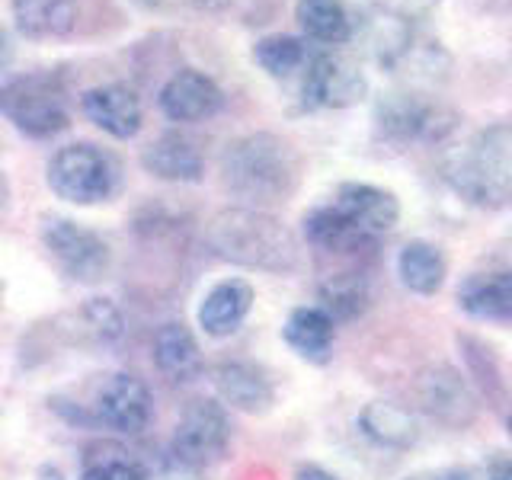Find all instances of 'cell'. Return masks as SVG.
<instances>
[{"mask_svg": "<svg viewBox=\"0 0 512 480\" xmlns=\"http://www.w3.org/2000/svg\"><path fill=\"white\" fill-rule=\"evenodd\" d=\"M250 308H253V285L244 279H221L218 285L208 288L199 304V327L208 336H215V340H224V336H231L244 324Z\"/></svg>", "mask_w": 512, "mask_h": 480, "instance_id": "cell-16", "label": "cell"}, {"mask_svg": "<svg viewBox=\"0 0 512 480\" xmlns=\"http://www.w3.org/2000/svg\"><path fill=\"white\" fill-rule=\"evenodd\" d=\"M458 346L464 352V359H468L471 372L477 375V384L480 391L487 394V400H493V407H506V378H503V368L496 362L493 349L484 346L474 336H458Z\"/></svg>", "mask_w": 512, "mask_h": 480, "instance_id": "cell-28", "label": "cell"}, {"mask_svg": "<svg viewBox=\"0 0 512 480\" xmlns=\"http://www.w3.org/2000/svg\"><path fill=\"white\" fill-rule=\"evenodd\" d=\"M80 330L90 333L96 343H112L122 336V314L109 298H90L80 308Z\"/></svg>", "mask_w": 512, "mask_h": 480, "instance_id": "cell-29", "label": "cell"}, {"mask_svg": "<svg viewBox=\"0 0 512 480\" xmlns=\"http://www.w3.org/2000/svg\"><path fill=\"white\" fill-rule=\"evenodd\" d=\"M10 7L26 39H61L77 23L74 0H10Z\"/></svg>", "mask_w": 512, "mask_h": 480, "instance_id": "cell-22", "label": "cell"}, {"mask_svg": "<svg viewBox=\"0 0 512 480\" xmlns=\"http://www.w3.org/2000/svg\"><path fill=\"white\" fill-rule=\"evenodd\" d=\"M80 109L84 116L103 128L112 138H135L141 128V100L135 90H128L125 84H106V87H93L80 96Z\"/></svg>", "mask_w": 512, "mask_h": 480, "instance_id": "cell-14", "label": "cell"}, {"mask_svg": "<svg viewBox=\"0 0 512 480\" xmlns=\"http://www.w3.org/2000/svg\"><path fill=\"white\" fill-rule=\"evenodd\" d=\"M221 183L244 208L285 205L301 183V157L279 135L253 132L231 141L221 154Z\"/></svg>", "mask_w": 512, "mask_h": 480, "instance_id": "cell-1", "label": "cell"}, {"mask_svg": "<svg viewBox=\"0 0 512 480\" xmlns=\"http://www.w3.org/2000/svg\"><path fill=\"white\" fill-rule=\"evenodd\" d=\"M359 429L375 445L384 448H413L423 436V426L416 420V413L394 400H368L359 413Z\"/></svg>", "mask_w": 512, "mask_h": 480, "instance_id": "cell-18", "label": "cell"}, {"mask_svg": "<svg viewBox=\"0 0 512 480\" xmlns=\"http://www.w3.org/2000/svg\"><path fill=\"white\" fill-rule=\"evenodd\" d=\"M212 384L218 397L228 404L231 410L240 413H266L276 400L269 378L247 362H221L212 372Z\"/></svg>", "mask_w": 512, "mask_h": 480, "instance_id": "cell-17", "label": "cell"}, {"mask_svg": "<svg viewBox=\"0 0 512 480\" xmlns=\"http://www.w3.org/2000/svg\"><path fill=\"white\" fill-rule=\"evenodd\" d=\"M10 61H13V45H10V36H7V32L0 29V71H4Z\"/></svg>", "mask_w": 512, "mask_h": 480, "instance_id": "cell-35", "label": "cell"}, {"mask_svg": "<svg viewBox=\"0 0 512 480\" xmlns=\"http://www.w3.org/2000/svg\"><path fill=\"white\" fill-rule=\"evenodd\" d=\"M141 167L167 183H199L205 173V160L196 141H189L180 132H167L141 151Z\"/></svg>", "mask_w": 512, "mask_h": 480, "instance_id": "cell-15", "label": "cell"}, {"mask_svg": "<svg viewBox=\"0 0 512 480\" xmlns=\"http://www.w3.org/2000/svg\"><path fill=\"white\" fill-rule=\"evenodd\" d=\"M458 116L436 100H426L423 93H384L375 103V125L378 132L397 141H442L455 128Z\"/></svg>", "mask_w": 512, "mask_h": 480, "instance_id": "cell-6", "label": "cell"}, {"mask_svg": "<svg viewBox=\"0 0 512 480\" xmlns=\"http://www.w3.org/2000/svg\"><path fill=\"white\" fill-rule=\"evenodd\" d=\"M458 308L477 320L509 324L512 276L509 272H471V276L458 285Z\"/></svg>", "mask_w": 512, "mask_h": 480, "instance_id": "cell-19", "label": "cell"}, {"mask_svg": "<svg viewBox=\"0 0 512 480\" xmlns=\"http://www.w3.org/2000/svg\"><path fill=\"white\" fill-rule=\"evenodd\" d=\"M42 244L58 269L74 282H100L109 269V247L106 240L77 224L71 218H45L42 221Z\"/></svg>", "mask_w": 512, "mask_h": 480, "instance_id": "cell-8", "label": "cell"}, {"mask_svg": "<svg viewBox=\"0 0 512 480\" xmlns=\"http://www.w3.org/2000/svg\"><path fill=\"white\" fill-rule=\"evenodd\" d=\"M144 480H205V477L199 468H189V464L170 455L164 461H157L154 468H144Z\"/></svg>", "mask_w": 512, "mask_h": 480, "instance_id": "cell-30", "label": "cell"}, {"mask_svg": "<svg viewBox=\"0 0 512 480\" xmlns=\"http://www.w3.org/2000/svg\"><path fill=\"white\" fill-rule=\"evenodd\" d=\"M448 263L436 244L429 240H410L397 253V276L413 295H436L445 282Z\"/></svg>", "mask_w": 512, "mask_h": 480, "instance_id": "cell-23", "label": "cell"}, {"mask_svg": "<svg viewBox=\"0 0 512 480\" xmlns=\"http://www.w3.org/2000/svg\"><path fill=\"white\" fill-rule=\"evenodd\" d=\"M378 10L400 16V20H413V16H423L426 10H432L439 0H375Z\"/></svg>", "mask_w": 512, "mask_h": 480, "instance_id": "cell-31", "label": "cell"}, {"mask_svg": "<svg viewBox=\"0 0 512 480\" xmlns=\"http://www.w3.org/2000/svg\"><path fill=\"white\" fill-rule=\"evenodd\" d=\"M154 397L138 375L116 372L100 384L96 394V420L122 432V436H141L151 426Z\"/></svg>", "mask_w": 512, "mask_h": 480, "instance_id": "cell-11", "label": "cell"}, {"mask_svg": "<svg viewBox=\"0 0 512 480\" xmlns=\"http://www.w3.org/2000/svg\"><path fill=\"white\" fill-rule=\"evenodd\" d=\"M442 176L464 202L477 208H506L512 196V128L496 122L448 151Z\"/></svg>", "mask_w": 512, "mask_h": 480, "instance_id": "cell-3", "label": "cell"}, {"mask_svg": "<svg viewBox=\"0 0 512 480\" xmlns=\"http://www.w3.org/2000/svg\"><path fill=\"white\" fill-rule=\"evenodd\" d=\"M7 202H10V180L4 176V170H0V212L7 208Z\"/></svg>", "mask_w": 512, "mask_h": 480, "instance_id": "cell-37", "label": "cell"}, {"mask_svg": "<svg viewBox=\"0 0 512 480\" xmlns=\"http://www.w3.org/2000/svg\"><path fill=\"white\" fill-rule=\"evenodd\" d=\"M368 84L356 61L333 52H317L304 64L301 77V100L308 109H346L356 106L365 96Z\"/></svg>", "mask_w": 512, "mask_h": 480, "instance_id": "cell-10", "label": "cell"}, {"mask_svg": "<svg viewBox=\"0 0 512 480\" xmlns=\"http://www.w3.org/2000/svg\"><path fill=\"white\" fill-rule=\"evenodd\" d=\"M352 231L362 240H378L388 231L397 228L400 221V202L394 192L372 186V183H343L336 189V196L330 202Z\"/></svg>", "mask_w": 512, "mask_h": 480, "instance_id": "cell-12", "label": "cell"}, {"mask_svg": "<svg viewBox=\"0 0 512 480\" xmlns=\"http://www.w3.org/2000/svg\"><path fill=\"white\" fill-rule=\"evenodd\" d=\"M487 480H512V468H509V461L503 455L493 458V464L487 468Z\"/></svg>", "mask_w": 512, "mask_h": 480, "instance_id": "cell-34", "label": "cell"}, {"mask_svg": "<svg viewBox=\"0 0 512 480\" xmlns=\"http://www.w3.org/2000/svg\"><path fill=\"white\" fill-rule=\"evenodd\" d=\"M39 480H64V474H61V468H55V464H42Z\"/></svg>", "mask_w": 512, "mask_h": 480, "instance_id": "cell-36", "label": "cell"}, {"mask_svg": "<svg viewBox=\"0 0 512 480\" xmlns=\"http://www.w3.org/2000/svg\"><path fill=\"white\" fill-rule=\"evenodd\" d=\"M135 7H141V10H154V7H160L164 0H132Z\"/></svg>", "mask_w": 512, "mask_h": 480, "instance_id": "cell-39", "label": "cell"}, {"mask_svg": "<svg viewBox=\"0 0 512 480\" xmlns=\"http://www.w3.org/2000/svg\"><path fill=\"white\" fill-rule=\"evenodd\" d=\"M157 103L173 122H205L224 106V93L208 74L183 68L160 87Z\"/></svg>", "mask_w": 512, "mask_h": 480, "instance_id": "cell-13", "label": "cell"}, {"mask_svg": "<svg viewBox=\"0 0 512 480\" xmlns=\"http://www.w3.org/2000/svg\"><path fill=\"white\" fill-rule=\"evenodd\" d=\"M282 336L301 359L324 365L330 359V352H333L336 324L330 320V314H324L320 308H295L285 320Z\"/></svg>", "mask_w": 512, "mask_h": 480, "instance_id": "cell-21", "label": "cell"}, {"mask_svg": "<svg viewBox=\"0 0 512 480\" xmlns=\"http://www.w3.org/2000/svg\"><path fill=\"white\" fill-rule=\"evenodd\" d=\"M48 186L71 205H96L119 189V160L90 141L61 148L48 160Z\"/></svg>", "mask_w": 512, "mask_h": 480, "instance_id": "cell-5", "label": "cell"}, {"mask_svg": "<svg viewBox=\"0 0 512 480\" xmlns=\"http://www.w3.org/2000/svg\"><path fill=\"white\" fill-rule=\"evenodd\" d=\"M205 240L224 263L272 272V276L295 272L301 260L295 234L276 215L260 208H224L208 221Z\"/></svg>", "mask_w": 512, "mask_h": 480, "instance_id": "cell-2", "label": "cell"}, {"mask_svg": "<svg viewBox=\"0 0 512 480\" xmlns=\"http://www.w3.org/2000/svg\"><path fill=\"white\" fill-rule=\"evenodd\" d=\"M295 16L301 29L324 45H343L352 39V16L343 0H298Z\"/></svg>", "mask_w": 512, "mask_h": 480, "instance_id": "cell-24", "label": "cell"}, {"mask_svg": "<svg viewBox=\"0 0 512 480\" xmlns=\"http://www.w3.org/2000/svg\"><path fill=\"white\" fill-rule=\"evenodd\" d=\"M407 480H477L471 468H436V471H420L410 474Z\"/></svg>", "mask_w": 512, "mask_h": 480, "instance_id": "cell-32", "label": "cell"}, {"mask_svg": "<svg viewBox=\"0 0 512 480\" xmlns=\"http://www.w3.org/2000/svg\"><path fill=\"white\" fill-rule=\"evenodd\" d=\"M0 112L13 122L16 132L29 138H52L71 122L68 90L52 71L10 77L0 87Z\"/></svg>", "mask_w": 512, "mask_h": 480, "instance_id": "cell-4", "label": "cell"}, {"mask_svg": "<svg viewBox=\"0 0 512 480\" xmlns=\"http://www.w3.org/2000/svg\"><path fill=\"white\" fill-rule=\"evenodd\" d=\"M80 480H144V464L116 442H96L84 455Z\"/></svg>", "mask_w": 512, "mask_h": 480, "instance_id": "cell-26", "label": "cell"}, {"mask_svg": "<svg viewBox=\"0 0 512 480\" xmlns=\"http://www.w3.org/2000/svg\"><path fill=\"white\" fill-rule=\"evenodd\" d=\"M295 480H336V477L320 468V464H298Z\"/></svg>", "mask_w": 512, "mask_h": 480, "instance_id": "cell-33", "label": "cell"}, {"mask_svg": "<svg viewBox=\"0 0 512 480\" xmlns=\"http://www.w3.org/2000/svg\"><path fill=\"white\" fill-rule=\"evenodd\" d=\"M154 362L170 381L186 384L202 375V349L186 324H164L154 333Z\"/></svg>", "mask_w": 512, "mask_h": 480, "instance_id": "cell-20", "label": "cell"}, {"mask_svg": "<svg viewBox=\"0 0 512 480\" xmlns=\"http://www.w3.org/2000/svg\"><path fill=\"white\" fill-rule=\"evenodd\" d=\"M192 4H196L199 10H224L231 0H192Z\"/></svg>", "mask_w": 512, "mask_h": 480, "instance_id": "cell-38", "label": "cell"}, {"mask_svg": "<svg viewBox=\"0 0 512 480\" xmlns=\"http://www.w3.org/2000/svg\"><path fill=\"white\" fill-rule=\"evenodd\" d=\"M368 298H372V292H368V282L362 272H333V276H327L324 282H320V304L317 308L330 314V320L336 324V320H352L359 317L365 308H368Z\"/></svg>", "mask_w": 512, "mask_h": 480, "instance_id": "cell-25", "label": "cell"}, {"mask_svg": "<svg viewBox=\"0 0 512 480\" xmlns=\"http://www.w3.org/2000/svg\"><path fill=\"white\" fill-rule=\"evenodd\" d=\"M231 442V420L218 400H192L173 429L170 455L189 468H208L224 458Z\"/></svg>", "mask_w": 512, "mask_h": 480, "instance_id": "cell-7", "label": "cell"}, {"mask_svg": "<svg viewBox=\"0 0 512 480\" xmlns=\"http://www.w3.org/2000/svg\"><path fill=\"white\" fill-rule=\"evenodd\" d=\"M308 58H311L308 45L295 36H266L253 48V61L260 64L269 77H292L304 71Z\"/></svg>", "mask_w": 512, "mask_h": 480, "instance_id": "cell-27", "label": "cell"}, {"mask_svg": "<svg viewBox=\"0 0 512 480\" xmlns=\"http://www.w3.org/2000/svg\"><path fill=\"white\" fill-rule=\"evenodd\" d=\"M416 404L448 429H468L480 416V397L458 368L429 365L416 378Z\"/></svg>", "mask_w": 512, "mask_h": 480, "instance_id": "cell-9", "label": "cell"}]
</instances>
